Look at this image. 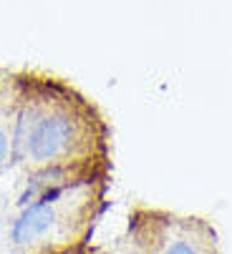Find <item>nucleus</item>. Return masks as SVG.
Wrapping results in <instances>:
<instances>
[{"mask_svg": "<svg viewBox=\"0 0 232 254\" xmlns=\"http://www.w3.org/2000/svg\"><path fill=\"white\" fill-rule=\"evenodd\" d=\"M86 126L89 121H84L73 101L58 96L25 101L13 126V151L35 166L56 169L76 149Z\"/></svg>", "mask_w": 232, "mask_h": 254, "instance_id": "obj_1", "label": "nucleus"}, {"mask_svg": "<svg viewBox=\"0 0 232 254\" xmlns=\"http://www.w3.org/2000/svg\"><path fill=\"white\" fill-rule=\"evenodd\" d=\"M149 242L151 254H217L215 229L205 219L195 216L179 219L169 214H151Z\"/></svg>", "mask_w": 232, "mask_h": 254, "instance_id": "obj_2", "label": "nucleus"}, {"mask_svg": "<svg viewBox=\"0 0 232 254\" xmlns=\"http://www.w3.org/2000/svg\"><path fill=\"white\" fill-rule=\"evenodd\" d=\"M71 187V181H51L43 191L38 194L23 211L18 214V219L10 227V239L18 247H33L38 242H43L61 222V204L63 196Z\"/></svg>", "mask_w": 232, "mask_h": 254, "instance_id": "obj_3", "label": "nucleus"}, {"mask_svg": "<svg viewBox=\"0 0 232 254\" xmlns=\"http://www.w3.org/2000/svg\"><path fill=\"white\" fill-rule=\"evenodd\" d=\"M144 229L134 232V244L126 249V254H151V242H149V222H141Z\"/></svg>", "mask_w": 232, "mask_h": 254, "instance_id": "obj_4", "label": "nucleus"}, {"mask_svg": "<svg viewBox=\"0 0 232 254\" xmlns=\"http://www.w3.org/2000/svg\"><path fill=\"white\" fill-rule=\"evenodd\" d=\"M13 154V138L8 136V131L0 126V166L8 161V156Z\"/></svg>", "mask_w": 232, "mask_h": 254, "instance_id": "obj_5", "label": "nucleus"}, {"mask_svg": "<svg viewBox=\"0 0 232 254\" xmlns=\"http://www.w3.org/2000/svg\"><path fill=\"white\" fill-rule=\"evenodd\" d=\"M53 254H81V252L76 249V247H61V249H56Z\"/></svg>", "mask_w": 232, "mask_h": 254, "instance_id": "obj_6", "label": "nucleus"}]
</instances>
